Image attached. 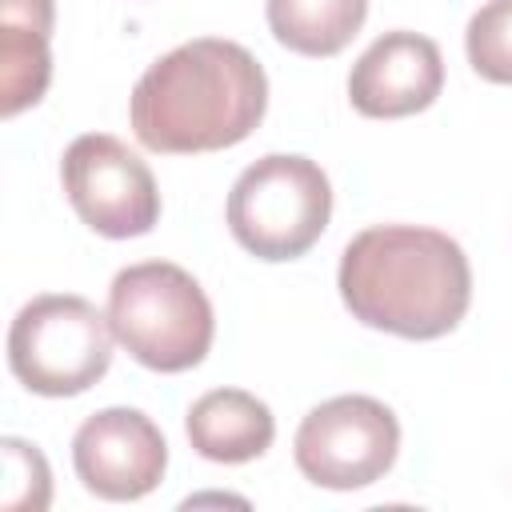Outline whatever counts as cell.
<instances>
[{"label":"cell","mask_w":512,"mask_h":512,"mask_svg":"<svg viewBox=\"0 0 512 512\" xmlns=\"http://www.w3.org/2000/svg\"><path fill=\"white\" fill-rule=\"evenodd\" d=\"M268 108V76L236 40L200 36L132 88V132L152 152H216L240 144Z\"/></svg>","instance_id":"obj_1"},{"label":"cell","mask_w":512,"mask_h":512,"mask_svg":"<svg viewBox=\"0 0 512 512\" xmlns=\"http://www.w3.org/2000/svg\"><path fill=\"white\" fill-rule=\"evenodd\" d=\"M336 284L344 308L360 324L404 340L452 332L472 300L464 248L448 232L416 224H376L352 236Z\"/></svg>","instance_id":"obj_2"},{"label":"cell","mask_w":512,"mask_h":512,"mask_svg":"<svg viewBox=\"0 0 512 512\" xmlns=\"http://www.w3.org/2000/svg\"><path fill=\"white\" fill-rule=\"evenodd\" d=\"M112 336L152 372L196 368L212 348V304L204 288L168 260H144L116 272L108 288Z\"/></svg>","instance_id":"obj_3"},{"label":"cell","mask_w":512,"mask_h":512,"mask_svg":"<svg viewBox=\"0 0 512 512\" xmlns=\"http://www.w3.org/2000/svg\"><path fill=\"white\" fill-rule=\"evenodd\" d=\"M332 216V184L308 156H260L228 192V232L260 260L304 256Z\"/></svg>","instance_id":"obj_4"},{"label":"cell","mask_w":512,"mask_h":512,"mask_svg":"<svg viewBox=\"0 0 512 512\" xmlns=\"http://www.w3.org/2000/svg\"><path fill=\"white\" fill-rule=\"evenodd\" d=\"M112 324L84 296L28 300L8 328L12 376L36 396H80L112 364Z\"/></svg>","instance_id":"obj_5"},{"label":"cell","mask_w":512,"mask_h":512,"mask_svg":"<svg viewBox=\"0 0 512 512\" xmlns=\"http://www.w3.org/2000/svg\"><path fill=\"white\" fill-rule=\"evenodd\" d=\"M400 448V424L376 396H332L316 404L296 428V468L332 492L376 484Z\"/></svg>","instance_id":"obj_6"},{"label":"cell","mask_w":512,"mask_h":512,"mask_svg":"<svg viewBox=\"0 0 512 512\" xmlns=\"http://www.w3.org/2000/svg\"><path fill=\"white\" fill-rule=\"evenodd\" d=\"M60 180L76 216L108 240L144 236L160 220L152 168L108 132L76 136L60 160Z\"/></svg>","instance_id":"obj_7"},{"label":"cell","mask_w":512,"mask_h":512,"mask_svg":"<svg viewBox=\"0 0 512 512\" xmlns=\"http://www.w3.org/2000/svg\"><path fill=\"white\" fill-rule=\"evenodd\" d=\"M72 464L100 500H140L168 468V444L140 408H100L72 436Z\"/></svg>","instance_id":"obj_8"},{"label":"cell","mask_w":512,"mask_h":512,"mask_svg":"<svg viewBox=\"0 0 512 512\" xmlns=\"http://www.w3.org/2000/svg\"><path fill=\"white\" fill-rule=\"evenodd\" d=\"M444 88V60L436 40L396 28L364 48L348 76V100L360 116L396 120L424 112Z\"/></svg>","instance_id":"obj_9"},{"label":"cell","mask_w":512,"mask_h":512,"mask_svg":"<svg viewBox=\"0 0 512 512\" xmlns=\"http://www.w3.org/2000/svg\"><path fill=\"white\" fill-rule=\"evenodd\" d=\"M188 440L204 460L244 464L268 452L276 436L272 408L244 388H212L188 408Z\"/></svg>","instance_id":"obj_10"},{"label":"cell","mask_w":512,"mask_h":512,"mask_svg":"<svg viewBox=\"0 0 512 512\" xmlns=\"http://www.w3.org/2000/svg\"><path fill=\"white\" fill-rule=\"evenodd\" d=\"M52 0H0V112L32 108L52 80Z\"/></svg>","instance_id":"obj_11"},{"label":"cell","mask_w":512,"mask_h":512,"mask_svg":"<svg viewBox=\"0 0 512 512\" xmlns=\"http://www.w3.org/2000/svg\"><path fill=\"white\" fill-rule=\"evenodd\" d=\"M272 36L300 56H336L360 32L368 0H268Z\"/></svg>","instance_id":"obj_12"},{"label":"cell","mask_w":512,"mask_h":512,"mask_svg":"<svg viewBox=\"0 0 512 512\" xmlns=\"http://www.w3.org/2000/svg\"><path fill=\"white\" fill-rule=\"evenodd\" d=\"M464 48H468V64L484 80L512 84V0L480 4L468 20Z\"/></svg>","instance_id":"obj_13"},{"label":"cell","mask_w":512,"mask_h":512,"mask_svg":"<svg viewBox=\"0 0 512 512\" xmlns=\"http://www.w3.org/2000/svg\"><path fill=\"white\" fill-rule=\"evenodd\" d=\"M4 492L0 504L12 512H40L52 500V476H48V460L36 444L4 436Z\"/></svg>","instance_id":"obj_14"}]
</instances>
